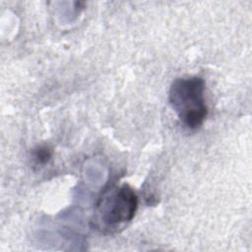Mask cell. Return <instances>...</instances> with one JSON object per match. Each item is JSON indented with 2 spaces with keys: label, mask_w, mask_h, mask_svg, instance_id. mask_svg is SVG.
<instances>
[{
  "label": "cell",
  "mask_w": 252,
  "mask_h": 252,
  "mask_svg": "<svg viewBox=\"0 0 252 252\" xmlns=\"http://www.w3.org/2000/svg\"><path fill=\"white\" fill-rule=\"evenodd\" d=\"M204 92L205 81L198 76L176 78L169 88V104L188 129H198L208 116Z\"/></svg>",
  "instance_id": "6da1fadb"
},
{
  "label": "cell",
  "mask_w": 252,
  "mask_h": 252,
  "mask_svg": "<svg viewBox=\"0 0 252 252\" xmlns=\"http://www.w3.org/2000/svg\"><path fill=\"white\" fill-rule=\"evenodd\" d=\"M138 208V197L128 184L112 186L99 197L95 210V225L100 229H113L129 222Z\"/></svg>",
  "instance_id": "7a4b0ae2"
},
{
  "label": "cell",
  "mask_w": 252,
  "mask_h": 252,
  "mask_svg": "<svg viewBox=\"0 0 252 252\" xmlns=\"http://www.w3.org/2000/svg\"><path fill=\"white\" fill-rule=\"evenodd\" d=\"M32 157L37 164H45L50 160L52 157V151L48 147L41 146L34 149Z\"/></svg>",
  "instance_id": "3957f363"
}]
</instances>
